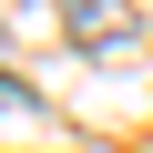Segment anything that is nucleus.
<instances>
[{"instance_id":"f257e3e1","label":"nucleus","mask_w":153,"mask_h":153,"mask_svg":"<svg viewBox=\"0 0 153 153\" xmlns=\"http://www.w3.org/2000/svg\"><path fill=\"white\" fill-rule=\"evenodd\" d=\"M61 31L82 41V51H133L143 41V21L123 10V0H61Z\"/></svg>"}]
</instances>
